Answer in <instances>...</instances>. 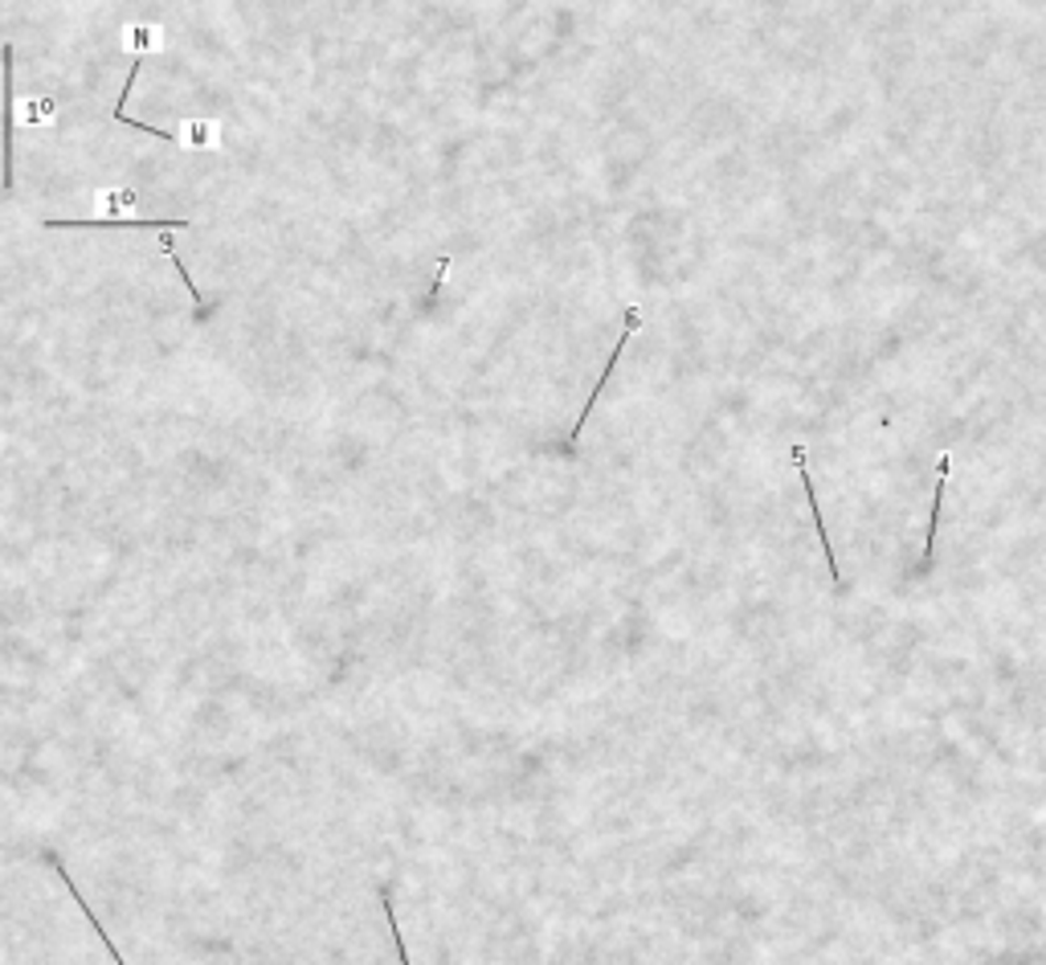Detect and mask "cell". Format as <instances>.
<instances>
[{"instance_id": "cell-2", "label": "cell", "mask_w": 1046, "mask_h": 965, "mask_svg": "<svg viewBox=\"0 0 1046 965\" xmlns=\"http://www.w3.org/2000/svg\"><path fill=\"white\" fill-rule=\"evenodd\" d=\"M642 328V311L638 307H626V324H621V336H617V344H614V352H609V361H605V369H602V376H597V385L588 390V402H585V409H581V418H576V426L569 430V450L576 447V438H581V430H585V421H588V414H593V405H597V397H602V390L609 385V376H614V364L621 361V348L630 344V336Z\"/></svg>"}, {"instance_id": "cell-1", "label": "cell", "mask_w": 1046, "mask_h": 965, "mask_svg": "<svg viewBox=\"0 0 1046 965\" xmlns=\"http://www.w3.org/2000/svg\"><path fill=\"white\" fill-rule=\"evenodd\" d=\"M45 230H188L185 217H66L45 221Z\"/></svg>"}, {"instance_id": "cell-3", "label": "cell", "mask_w": 1046, "mask_h": 965, "mask_svg": "<svg viewBox=\"0 0 1046 965\" xmlns=\"http://www.w3.org/2000/svg\"><path fill=\"white\" fill-rule=\"evenodd\" d=\"M159 250H164V254H168V259H173L176 274H180V278H185L188 295H192V303H197V319H209V311H213V307H209V303H205V295H201V290H197V278H188L185 262L176 259V245H173V238H168V233H164V238H159Z\"/></svg>"}, {"instance_id": "cell-5", "label": "cell", "mask_w": 1046, "mask_h": 965, "mask_svg": "<svg viewBox=\"0 0 1046 965\" xmlns=\"http://www.w3.org/2000/svg\"><path fill=\"white\" fill-rule=\"evenodd\" d=\"M381 904H385V912H388V933H393V945H397V957H401V965H409V950H405V941H401V933H397V917H393V888H381Z\"/></svg>"}, {"instance_id": "cell-4", "label": "cell", "mask_w": 1046, "mask_h": 965, "mask_svg": "<svg viewBox=\"0 0 1046 965\" xmlns=\"http://www.w3.org/2000/svg\"><path fill=\"white\" fill-rule=\"evenodd\" d=\"M185 147H201V152H221V144H217V128H213V123H192V128H188Z\"/></svg>"}]
</instances>
